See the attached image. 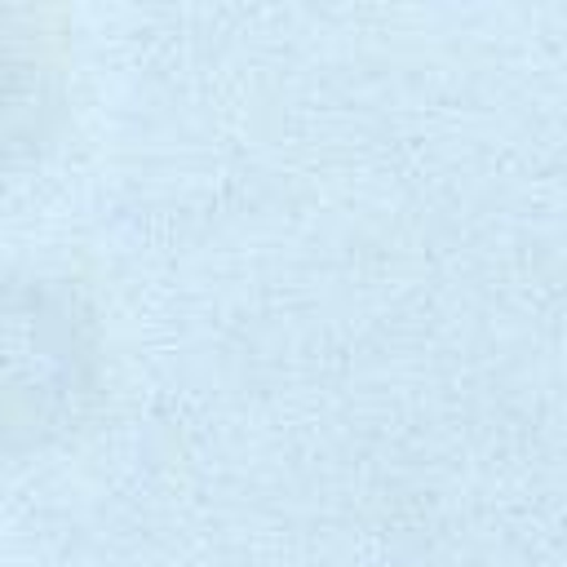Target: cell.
<instances>
[{
  "label": "cell",
  "mask_w": 567,
  "mask_h": 567,
  "mask_svg": "<svg viewBox=\"0 0 567 567\" xmlns=\"http://www.w3.org/2000/svg\"><path fill=\"white\" fill-rule=\"evenodd\" d=\"M93 385L75 301L35 279H0V447L58 434Z\"/></svg>",
  "instance_id": "6da1fadb"
}]
</instances>
